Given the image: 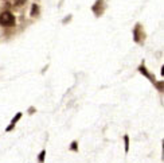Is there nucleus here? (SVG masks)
<instances>
[{
  "instance_id": "nucleus-1",
  "label": "nucleus",
  "mask_w": 164,
  "mask_h": 163,
  "mask_svg": "<svg viewBox=\"0 0 164 163\" xmlns=\"http://www.w3.org/2000/svg\"><path fill=\"white\" fill-rule=\"evenodd\" d=\"M15 23V18L14 15L8 12V11H6V12H2V15H0V24L3 26H11Z\"/></svg>"
},
{
  "instance_id": "nucleus-2",
  "label": "nucleus",
  "mask_w": 164,
  "mask_h": 163,
  "mask_svg": "<svg viewBox=\"0 0 164 163\" xmlns=\"http://www.w3.org/2000/svg\"><path fill=\"white\" fill-rule=\"evenodd\" d=\"M20 117H22V113H20V112H18V113H16V116H15V117L12 119V121H11V124H10V125H8V127H7V128H6V131H7V132H10V131H11V129H12V128L15 127V124H16V123H18V121H19V120H20Z\"/></svg>"
},
{
  "instance_id": "nucleus-3",
  "label": "nucleus",
  "mask_w": 164,
  "mask_h": 163,
  "mask_svg": "<svg viewBox=\"0 0 164 163\" xmlns=\"http://www.w3.org/2000/svg\"><path fill=\"white\" fill-rule=\"evenodd\" d=\"M139 70H140V73H143L145 77H148V78H150V80L152 81V82H155V77L152 76V74H150V73H148V72H147V69H145L144 66H140V68H139Z\"/></svg>"
},
{
  "instance_id": "nucleus-4",
  "label": "nucleus",
  "mask_w": 164,
  "mask_h": 163,
  "mask_svg": "<svg viewBox=\"0 0 164 163\" xmlns=\"http://www.w3.org/2000/svg\"><path fill=\"white\" fill-rule=\"evenodd\" d=\"M124 142H125V153H128L129 151V136L128 135L124 136Z\"/></svg>"
},
{
  "instance_id": "nucleus-5",
  "label": "nucleus",
  "mask_w": 164,
  "mask_h": 163,
  "mask_svg": "<svg viewBox=\"0 0 164 163\" xmlns=\"http://www.w3.org/2000/svg\"><path fill=\"white\" fill-rule=\"evenodd\" d=\"M38 12H39L38 6L34 4V6H32V8H31V16H35V15H38Z\"/></svg>"
},
{
  "instance_id": "nucleus-6",
  "label": "nucleus",
  "mask_w": 164,
  "mask_h": 163,
  "mask_svg": "<svg viewBox=\"0 0 164 163\" xmlns=\"http://www.w3.org/2000/svg\"><path fill=\"white\" fill-rule=\"evenodd\" d=\"M44 157H46V151H42V153L39 154V158H38V161H39V163H43V161H44Z\"/></svg>"
},
{
  "instance_id": "nucleus-7",
  "label": "nucleus",
  "mask_w": 164,
  "mask_h": 163,
  "mask_svg": "<svg viewBox=\"0 0 164 163\" xmlns=\"http://www.w3.org/2000/svg\"><path fill=\"white\" fill-rule=\"evenodd\" d=\"M72 150H73V151H77V150H78V146H77V143H76V142H73V143H72Z\"/></svg>"
},
{
  "instance_id": "nucleus-8",
  "label": "nucleus",
  "mask_w": 164,
  "mask_h": 163,
  "mask_svg": "<svg viewBox=\"0 0 164 163\" xmlns=\"http://www.w3.org/2000/svg\"><path fill=\"white\" fill-rule=\"evenodd\" d=\"M156 86H158V89H159V92H163V84H162V82H159V84H156Z\"/></svg>"
}]
</instances>
